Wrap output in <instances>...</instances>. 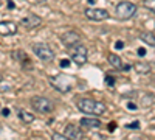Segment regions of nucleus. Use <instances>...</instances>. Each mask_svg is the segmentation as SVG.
<instances>
[{
  "label": "nucleus",
  "instance_id": "obj_29",
  "mask_svg": "<svg viewBox=\"0 0 155 140\" xmlns=\"http://www.w3.org/2000/svg\"><path fill=\"white\" fill-rule=\"evenodd\" d=\"M0 112H2V106H0Z\"/></svg>",
  "mask_w": 155,
  "mask_h": 140
},
{
  "label": "nucleus",
  "instance_id": "obj_9",
  "mask_svg": "<svg viewBox=\"0 0 155 140\" xmlns=\"http://www.w3.org/2000/svg\"><path fill=\"white\" fill-rule=\"evenodd\" d=\"M41 23H42V19L39 17V16H36V14H28V16H25L20 20V25H22L23 28H27V30H34Z\"/></svg>",
  "mask_w": 155,
  "mask_h": 140
},
{
  "label": "nucleus",
  "instance_id": "obj_1",
  "mask_svg": "<svg viewBox=\"0 0 155 140\" xmlns=\"http://www.w3.org/2000/svg\"><path fill=\"white\" fill-rule=\"evenodd\" d=\"M78 109L84 114H92V115H102L106 112V104L101 103V101H96V100H92V98H81L78 100L76 103Z\"/></svg>",
  "mask_w": 155,
  "mask_h": 140
},
{
  "label": "nucleus",
  "instance_id": "obj_16",
  "mask_svg": "<svg viewBox=\"0 0 155 140\" xmlns=\"http://www.w3.org/2000/svg\"><path fill=\"white\" fill-rule=\"evenodd\" d=\"M140 39L144 41V42L149 44V45H152V47H155V36H153L152 33H141V34H140Z\"/></svg>",
  "mask_w": 155,
  "mask_h": 140
},
{
  "label": "nucleus",
  "instance_id": "obj_15",
  "mask_svg": "<svg viewBox=\"0 0 155 140\" xmlns=\"http://www.w3.org/2000/svg\"><path fill=\"white\" fill-rule=\"evenodd\" d=\"M19 118H20L23 123H31V121H34V115H33V114L23 111V109L19 111Z\"/></svg>",
  "mask_w": 155,
  "mask_h": 140
},
{
  "label": "nucleus",
  "instance_id": "obj_11",
  "mask_svg": "<svg viewBox=\"0 0 155 140\" xmlns=\"http://www.w3.org/2000/svg\"><path fill=\"white\" fill-rule=\"evenodd\" d=\"M65 137L67 138H81L82 137V132H81V129L78 128V126H74V125H68L67 128H65Z\"/></svg>",
  "mask_w": 155,
  "mask_h": 140
},
{
  "label": "nucleus",
  "instance_id": "obj_27",
  "mask_svg": "<svg viewBox=\"0 0 155 140\" xmlns=\"http://www.w3.org/2000/svg\"><path fill=\"white\" fill-rule=\"evenodd\" d=\"M88 3H95V2H93V0H90V2H88Z\"/></svg>",
  "mask_w": 155,
  "mask_h": 140
},
{
  "label": "nucleus",
  "instance_id": "obj_14",
  "mask_svg": "<svg viewBox=\"0 0 155 140\" xmlns=\"http://www.w3.org/2000/svg\"><path fill=\"white\" fill-rule=\"evenodd\" d=\"M134 69L137 70V73H141V75L150 72V66L146 64V62H137V64H134Z\"/></svg>",
  "mask_w": 155,
  "mask_h": 140
},
{
  "label": "nucleus",
  "instance_id": "obj_23",
  "mask_svg": "<svg viewBox=\"0 0 155 140\" xmlns=\"http://www.w3.org/2000/svg\"><path fill=\"white\" fill-rule=\"evenodd\" d=\"M115 129H116V123H109V131L113 132Z\"/></svg>",
  "mask_w": 155,
  "mask_h": 140
},
{
  "label": "nucleus",
  "instance_id": "obj_3",
  "mask_svg": "<svg viewBox=\"0 0 155 140\" xmlns=\"http://www.w3.org/2000/svg\"><path fill=\"white\" fill-rule=\"evenodd\" d=\"M31 106L39 114H50V112H53V109H54L53 101L45 98V97H34V98H31Z\"/></svg>",
  "mask_w": 155,
  "mask_h": 140
},
{
  "label": "nucleus",
  "instance_id": "obj_24",
  "mask_svg": "<svg viewBox=\"0 0 155 140\" xmlns=\"http://www.w3.org/2000/svg\"><path fill=\"white\" fill-rule=\"evenodd\" d=\"M2 115L8 117V115H9V109H2Z\"/></svg>",
  "mask_w": 155,
  "mask_h": 140
},
{
  "label": "nucleus",
  "instance_id": "obj_26",
  "mask_svg": "<svg viewBox=\"0 0 155 140\" xmlns=\"http://www.w3.org/2000/svg\"><path fill=\"white\" fill-rule=\"evenodd\" d=\"M37 3H44V2H47V0H36Z\"/></svg>",
  "mask_w": 155,
  "mask_h": 140
},
{
  "label": "nucleus",
  "instance_id": "obj_17",
  "mask_svg": "<svg viewBox=\"0 0 155 140\" xmlns=\"http://www.w3.org/2000/svg\"><path fill=\"white\" fill-rule=\"evenodd\" d=\"M143 5H144L149 11H152L153 14H155V0H144Z\"/></svg>",
  "mask_w": 155,
  "mask_h": 140
},
{
  "label": "nucleus",
  "instance_id": "obj_6",
  "mask_svg": "<svg viewBox=\"0 0 155 140\" xmlns=\"http://www.w3.org/2000/svg\"><path fill=\"white\" fill-rule=\"evenodd\" d=\"M50 84L59 92H68L73 83L67 75H56V76H51L50 78Z\"/></svg>",
  "mask_w": 155,
  "mask_h": 140
},
{
  "label": "nucleus",
  "instance_id": "obj_4",
  "mask_svg": "<svg viewBox=\"0 0 155 140\" xmlns=\"http://www.w3.org/2000/svg\"><path fill=\"white\" fill-rule=\"evenodd\" d=\"M70 59L74 62V64L78 66H84L87 59H88V50L87 47L81 45V44H78L71 48V52H70Z\"/></svg>",
  "mask_w": 155,
  "mask_h": 140
},
{
  "label": "nucleus",
  "instance_id": "obj_22",
  "mask_svg": "<svg viewBox=\"0 0 155 140\" xmlns=\"http://www.w3.org/2000/svg\"><path fill=\"white\" fill-rule=\"evenodd\" d=\"M137 53H138L140 56H144V55H146V50H144L143 47H140V48L137 50Z\"/></svg>",
  "mask_w": 155,
  "mask_h": 140
},
{
  "label": "nucleus",
  "instance_id": "obj_12",
  "mask_svg": "<svg viewBox=\"0 0 155 140\" xmlns=\"http://www.w3.org/2000/svg\"><path fill=\"white\" fill-rule=\"evenodd\" d=\"M81 125L85 126V128L95 129V128H101V120H98V118H90V117H84V118H81Z\"/></svg>",
  "mask_w": 155,
  "mask_h": 140
},
{
  "label": "nucleus",
  "instance_id": "obj_8",
  "mask_svg": "<svg viewBox=\"0 0 155 140\" xmlns=\"http://www.w3.org/2000/svg\"><path fill=\"white\" fill-rule=\"evenodd\" d=\"M82 37L78 31H67L61 36V42L65 45V47H74L78 44H81Z\"/></svg>",
  "mask_w": 155,
  "mask_h": 140
},
{
  "label": "nucleus",
  "instance_id": "obj_25",
  "mask_svg": "<svg viewBox=\"0 0 155 140\" xmlns=\"http://www.w3.org/2000/svg\"><path fill=\"white\" fill-rule=\"evenodd\" d=\"M115 47H116V48H123V47H124V44L120 41V42H116V44H115Z\"/></svg>",
  "mask_w": 155,
  "mask_h": 140
},
{
  "label": "nucleus",
  "instance_id": "obj_19",
  "mask_svg": "<svg viewBox=\"0 0 155 140\" xmlns=\"http://www.w3.org/2000/svg\"><path fill=\"white\" fill-rule=\"evenodd\" d=\"M53 137L54 140H67V137H65V134H59V132H53Z\"/></svg>",
  "mask_w": 155,
  "mask_h": 140
},
{
  "label": "nucleus",
  "instance_id": "obj_2",
  "mask_svg": "<svg viewBox=\"0 0 155 140\" xmlns=\"http://www.w3.org/2000/svg\"><path fill=\"white\" fill-rule=\"evenodd\" d=\"M137 12V5L132 3V2H120L116 5V9H115V14L118 19L121 20H127L135 16Z\"/></svg>",
  "mask_w": 155,
  "mask_h": 140
},
{
  "label": "nucleus",
  "instance_id": "obj_7",
  "mask_svg": "<svg viewBox=\"0 0 155 140\" xmlns=\"http://www.w3.org/2000/svg\"><path fill=\"white\" fill-rule=\"evenodd\" d=\"M85 16L90 20L102 22V20L109 19V11L107 9H102V8H87L85 9Z\"/></svg>",
  "mask_w": 155,
  "mask_h": 140
},
{
  "label": "nucleus",
  "instance_id": "obj_21",
  "mask_svg": "<svg viewBox=\"0 0 155 140\" xmlns=\"http://www.w3.org/2000/svg\"><path fill=\"white\" fill-rule=\"evenodd\" d=\"M59 66H61V67H64V69H67V67L70 66V59H61Z\"/></svg>",
  "mask_w": 155,
  "mask_h": 140
},
{
  "label": "nucleus",
  "instance_id": "obj_20",
  "mask_svg": "<svg viewBox=\"0 0 155 140\" xmlns=\"http://www.w3.org/2000/svg\"><path fill=\"white\" fill-rule=\"evenodd\" d=\"M126 128H129V129H138L140 128V123L138 121H132V123L126 125Z\"/></svg>",
  "mask_w": 155,
  "mask_h": 140
},
{
  "label": "nucleus",
  "instance_id": "obj_10",
  "mask_svg": "<svg viewBox=\"0 0 155 140\" xmlns=\"http://www.w3.org/2000/svg\"><path fill=\"white\" fill-rule=\"evenodd\" d=\"M17 33V25L11 20H2L0 22V34L2 36H11Z\"/></svg>",
  "mask_w": 155,
  "mask_h": 140
},
{
  "label": "nucleus",
  "instance_id": "obj_5",
  "mask_svg": "<svg viewBox=\"0 0 155 140\" xmlns=\"http://www.w3.org/2000/svg\"><path fill=\"white\" fill-rule=\"evenodd\" d=\"M33 52H34V55L39 59L44 61V62H51L54 59V52L47 44H34L33 45Z\"/></svg>",
  "mask_w": 155,
  "mask_h": 140
},
{
  "label": "nucleus",
  "instance_id": "obj_18",
  "mask_svg": "<svg viewBox=\"0 0 155 140\" xmlns=\"http://www.w3.org/2000/svg\"><path fill=\"white\" fill-rule=\"evenodd\" d=\"M106 84H107L109 87H113V86H115V78H113V76H110V75L106 76Z\"/></svg>",
  "mask_w": 155,
  "mask_h": 140
},
{
  "label": "nucleus",
  "instance_id": "obj_13",
  "mask_svg": "<svg viewBox=\"0 0 155 140\" xmlns=\"http://www.w3.org/2000/svg\"><path fill=\"white\" fill-rule=\"evenodd\" d=\"M107 59H109V62L112 64V67H115L116 70H123V69H126V67L123 66V61H121V58H120L118 55H115V53H110Z\"/></svg>",
  "mask_w": 155,
  "mask_h": 140
},
{
  "label": "nucleus",
  "instance_id": "obj_28",
  "mask_svg": "<svg viewBox=\"0 0 155 140\" xmlns=\"http://www.w3.org/2000/svg\"><path fill=\"white\" fill-rule=\"evenodd\" d=\"M2 80H3V78H2V75H0V81H2Z\"/></svg>",
  "mask_w": 155,
  "mask_h": 140
}]
</instances>
